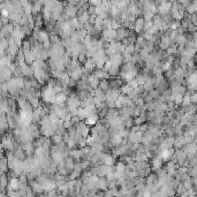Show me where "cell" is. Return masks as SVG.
I'll return each instance as SVG.
<instances>
[{"instance_id":"obj_17","label":"cell","mask_w":197,"mask_h":197,"mask_svg":"<svg viewBox=\"0 0 197 197\" xmlns=\"http://www.w3.org/2000/svg\"><path fill=\"white\" fill-rule=\"evenodd\" d=\"M133 90H134V89H133V88H131L128 83H124V84L120 88V90H119V91H120V94H121V95H123V96H128V95H129Z\"/></svg>"},{"instance_id":"obj_23","label":"cell","mask_w":197,"mask_h":197,"mask_svg":"<svg viewBox=\"0 0 197 197\" xmlns=\"http://www.w3.org/2000/svg\"><path fill=\"white\" fill-rule=\"evenodd\" d=\"M50 40H51L52 45H54V44L60 43V42H61V38H60V36H59V35H57V34H52V35H50Z\"/></svg>"},{"instance_id":"obj_2","label":"cell","mask_w":197,"mask_h":197,"mask_svg":"<svg viewBox=\"0 0 197 197\" xmlns=\"http://www.w3.org/2000/svg\"><path fill=\"white\" fill-rule=\"evenodd\" d=\"M67 107H74V108H80L81 107V100L76 96V94L70 95L67 99Z\"/></svg>"},{"instance_id":"obj_22","label":"cell","mask_w":197,"mask_h":197,"mask_svg":"<svg viewBox=\"0 0 197 197\" xmlns=\"http://www.w3.org/2000/svg\"><path fill=\"white\" fill-rule=\"evenodd\" d=\"M149 57H150V53H149L145 49H142V50L140 51V58H141V60H142L143 62H145V61L149 59Z\"/></svg>"},{"instance_id":"obj_13","label":"cell","mask_w":197,"mask_h":197,"mask_svg":"<svg viewBox=\"0 0 197 197\" xmlns=\"http://www.w3.org/2000/svg\"><path fill=\"white\" fill-rule=\"evenodd\" d=\"M9 181L10 179L8 178L7 174H1V190L2 192H6V189L9 186Z\"/></svg>"},{"instance_id":"obj_30","label":"cell","mask_w":197,"mask_h":197,"mask_svg":"<svg viewBox=\"0 0 197 197\" xmlns=\"http://www.w3.org/2000/svg\"><path fill=\"white\" fill-rule=\"evenodd\" d=\"M116 187H118L116 180H111V181H108V189H113V188H116Z\"/></svg>"},{"instance_id":"obj_11","label":"cell","mask_w":197,"mask_h":197,"mask_svg":"<svg viewBox=\"0 0 197 197\" xmlns=\"http://www.w3.org/2000/svg\"><path fill=\"white\" fill-rule=\"evenodd\" d=\"M0 166H1V174H7L9 171V167H8V159L6 158V156L1 157Z\"/></svg>"},{"instance_id":"obj_27","label":"cell","mask_w":197,"mask_h":197,"mask_svg":"<svg viewBox=\"0 0 197 197\" xmlns=\"http://www.w3.org/2000/svg\"><path fill=\"white\" fill-rule=\"evenodd\" d=\"M124 53H127V54H134L135 53V45H128V46H126Z\"/></svg>"},{"instance_id":"obj_28","label":"cell","mask_w":197,"mask_h":197,"mask_svg":"<svg viewBox=\"0 0 197 197\" xmlns=\"http://www.w3.org/2000/svg\"><path fill=\"white\" fill-rule=\"evenodd\" d=\"M112 67H113V62H112L111 60H108V61H106V62H105V66H104V69H105L106 72H109Z\"/></svg>"},{"instance_id":"obj_31","label":"cell","mask_w":197,"mask_h":197,"mask_svg":"<svg viewBox=\"0 0 197 197\" xmlns=\"http://www.w3.org/2000/svg\"><path fill=\"white\" fill-rule=\"evenodd\" d=\"M64 127H65L66 130H69V129H70L72 127H74V126H73L72 121H65V122H64Z\"/></svg>"},{"instance_id":"obj_16","label":"cell","mask_w":197,"mask_h":197,"mask_svg":"<svg viewBox=\"0 0 197 197\" xmlns=\"http://www.w3.org/2000/svg\"><path fill=\"white\" fill-rule=\"evenodd\" d=\"M99 89L106 94V92H107V91L111 89V87H109V80H100V83H99Z\"/></svg>"},{"instance_id":"obj_10","label":"cell","mask_w":197,"mask_h":197,"mask_svg":"<svg viewBox=\"0 0 197 197\" xmlns=\"http://www.w3.org/2000/svg\"><path fill=\"white\" fill-rule=\"evenodd\" d=\"M115 164H116L115 158H114L111 153H106V156H105V158H104V165L109 166V167H114Z\"/></svg>"},{"instance_id":"obj_1","label":"cell","mask_w":197,"mask_h":197,"mask_svg":"<svg viewBox=\"0 0 197 197\" xmlns=\"http://www.w3.org/2000/svg\"><path fill=\"white\" fill-rule=\"evenodd\" d=\"M76 128V131L77 134H80L81 136H83L84 138H87L89 135H90V131H91V128L89 126H87L84 123V121H81L80 123H77L76 126H74Z\"/></svg>"},{"instance_id":"obj_14","label":"cell","mask_w":197,"mask_h":197,"mask_svg":"<svg viewBox=\"0 0 197 197\" xmlns=\"http://www.w3.org/2000/svg\"><path fill=\"white\" fill-rule=\"evenodd\" d=\"M150 77H152V76H148V75H144V74H141V73H140L138 76L136 77V81H137V83H138L140 87H143Z\"/></svg>"},{"instance_id":"obj_3","label":"cell","mask_w":197,"mask_h":197,"mask_svg":"<svg viewBox=\"0 0 197 197\" xmlns=\"http://www.w3.org/2000/svg\"><path fill=\"white\" fill-rule=\"evenodd\" d=\"M144 24H145V20L143 18V16L137 17V20H136V22H135V29H134V31H135L138 36L143 34V31H144Z\"/></svg>"},{"instance_id":"obj_12","label":"cell","mask_w":197,"mask_h":197,"mask_svg":"<svg viewBox=\"0 0 197 197\" xmlns=\"http://www.w3.org/2000/svg\"><path fill=\"white\" fill-rule=\"evenodd\" d=\"M158 181V176L156 175V173H151L149 176H146L145 178V185H146V187H151V186H153L156 182Z\"/></svg>"},{"instance_id":"obj_5","label":"cell","mask_w":197,"mask_h":197,"mask_svg":"<svg viewBox=\"0 0 197 197\" xmlns=\"http://www.w3.org/2000/svg\"><path fill=\"white\" fill-rule=\"evenodd\" d=\"M96 188L98 189L99 192H107L108 190V181L106 178H99L97 183H96Z\"/></svg>"},{"instance_id":"obj_9","label":"cell","mask_w":197,"mask_h":197,"mask_svg":"<svg viewBox=\"0 0 197 197\" xmlns=\"http://www.w3.org/2000/svg\"><path fill=\"white\" fill-rule=\"evenodd\" d=\"M143 89H144V91H146V92H151L152 90L156 89V88H155V79H153V76L150 77V79L146 81V83L143 86Z\"/></svg>"},{"instance_id":"obj_26","label":"cell","mask_w":197,"mask_h":197,"mask_svg":"<svg viewBox=\"0 0 197 197\" xmlns=\"http://www.w3.org/2000/svg\"><path fill=\"white\" fill-rule=\"evenodd\" d=\"M87 60H88V57H87V54H86V53H81V54H79L77 61H79L81 65H84V64L87 62Z\"/></svg>"},{"instance_id":"obj_6","label":"cell","mask_w":197,"mask_h":197,"mask_svg":"<svg viewBox=\"0 0 197 197\" xmlns=\"http://www.w3.org/2000/svg\"><path fill=\"white\" fill-rule=\"evenodd\" d=\"M114 171L119 174H126V171H127V164L122 160H119L116 161V164L114 165Z\"/></svg>"},{"instance_id":"obj_29","label":"cell","mask_w":197,"mask_h":197,"mask_svg":"<svg viewBox=\"0 0 197 197\" xmlns=\"http://www.w3.org/2000/svg\"><path fill=\"white\" fill-rule=\"evenodd\" d=\"M128 84H129L133 89H137V88H140V86H138V83H137L136 79H135V80H133V81H130V82H128Z\"/></svg>"},{"instance_id":"obj_19","label":"cell","mask_w":197,"mask_h":197,"mask_svg":"<svg viewBox=\"0 0 197 197\" xmlns=\"http://www.w3.org/2000/svg\"><path fill=\"white\" fill-rule=\"evenodd\" d=\"M49 40H50V34L46 30H42L40 31V36H39V43L44 44V43H46Z\"/></svg>"},{"instance_id":"obj_4","label":"cell","mask_w":197,"mask_h":197,"mask_svg":"<svg viewBox=\"0 0 197 197\" xmlns=\"http://www.w3.org/2000/svg\"><path fill=\"white\" fill-rule=\"evenodd\" d=\"M163 159H161V157L158 155V156H156V157H153L152 159H151V163H150V165H151V168H152V172L155 173L157 170H159V168H161L163 167Z\"/></svg>"},{"instance_id":"obj_21","label":"cell","mask_w":197,"mask_h":197,"mask_svg":"<svg viewBox=\"0 0 197 197\" xmlns=\"http://www.w3.org/2000/svg\"><path fill=\"white\" fill-rule=\"evenodd\" d=\"M51 140H52L53 145H58V144H60V143L64 142V136L62 135H59V134H55Z\"/></svg>"},{"instance_id":"obj_8","label":"cell","mask_w":197,"mask_h":197,"mask_svg":"<svg viewBox=\"0 0 197 197\" xmlns=\"http://www.w3.org/2000/svg\"><path fill=\"white\" fill-rule=\"evenodd\" d=\"M65 166H66V170H67V172H68V174H70L72 172H73V170H74V167H75V163H74V159H73V157H67L66 158V160H65Z\"/></svg>"},{"instance_id":"obj_25","label":"cell","mask_w":197,"mask_h":197,"mask_svg":"<svg viewBox=\"0 0 197 197\" xmlns=\"http://www.w3.org/2000/svg\"><path fill=\"white\" fill-rule=\"evenodd\" d=\"M112 22H113V20L109 17V18H106V20H104V22H103V27H104V29H111L112 28Z\"/></svg>"},{"instance_id":"obj_15","label":"cell","mask_w":197,"mask_h":197,"mask_svg":"<svg viewBox=\"0 0 197 197\" xmlns=\"http://www.w3.org/2000/svg\"><path fill=\"white\" fill-rule=\"evenodd\" d=\"M9 187H10V189H13V190H18L20 187H21V182H20L18 178H13V179H10V181H9Z\"/></svg>"},{"instance_id":"obj_18","label":"cell","mask_w":197,"mask_h":197,"mask_svg":"<svg viewBox=\"0 0 197 197\" xmlns=\"http://www.w3.org/2000/svg\"><path fill=\"white\" fill-rule=\"evenodd\" d=\"M182 185L185 186V188L187 189V190H190V189H193L194 187H195V183H194V178H188L187 180H185L183 182H182Z\"/></svg>"},{"instance_id":"obj_20","label":"cell","mask_w":197,"mask_h":197,"mask_svg":"<svg viewBox=\"0 0 197 197\" xmlns=\"http://www.w3.org/2000/svg\"><path fill=\"white\" fill-rule=\"evenodd\" d=\"M57 173L60 174V175H64V176H67V175H68V172H67V170H66L65 163L59 164V165L57 166Z\"/></svg>"},{"instance_id":"obj_24","label":"cell","mask_w":197,"mask_h":197,"mask_svg":"<svg viewBox=\"0 0 197 197\" xmlns=\"http://www.w3.org/2000/svg\"><path fill=\"white\" fill-rule=\"evenodd\" d=\"M75 49L77 50V52L81 54V53H87V46L83 44V43H79L77 45H75Z\"/></svg>"},{"instance_id":"obj_7","label":"cell","mask_w":197,"mask_h":197,"mask_svg":"<svg viewBox=\"0 0 197 197\" xmlns=\"http://www.w3.org/2000/svg\"><path fill=\"white\" fill-rule=\"evenodd\" d=\"M99 120H100V119H99L98 114H94V115H90V116H88V118L84 120V123L91 128V127H95V126L98 123Z\"/></svg>"}]
</instances>
